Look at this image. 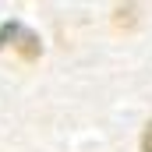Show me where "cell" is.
Listing matches in <instances>:
<instances>
[{
  "mask_svg": "<svg viewBox=\"0 0 152 152\" xmlns=\"http://www.w3.org/2000/svg\"><path fill=\"white\" fill-rule=\"evenodd\" d=\"M14 39H18V42H14V50H18L25 60H36V57H39V36H36V32H28V28L14 25Z\"/></svg>",
  "mask_w": 152,
  "mask_h": 152,
  "instance_id": "obj_1",
  "label": "cell"
},
{
  "mask_svg": "<svg viewBox=\"0 0 152 152\" xmlns=\"http://www.w3.org/2000/svg\"><path fill=\"white\" fill-rule=\"evenodd\" d=\"M117 25H134V7H117Z\"/></svg>",
  "mask_w": 152,
  "mask_h": 152,
  "instance_id": "obj_2",
  "label": "cell"
},
{
  "mask_svg": "<svg viewBox=\"0 0 152 152\" xmlns=\"http://www.w3.org/2000/svg\"><path fill=\"white\" fill-rule=\"evenodd\" d=\"M142 152H152V120L145 124V131H142Z\"/></svg>",
  "mask_w": 152,
  "mask_h": 152,
  "instance_id": "obj_3",
  "label": "cell"
}]
</instances>
